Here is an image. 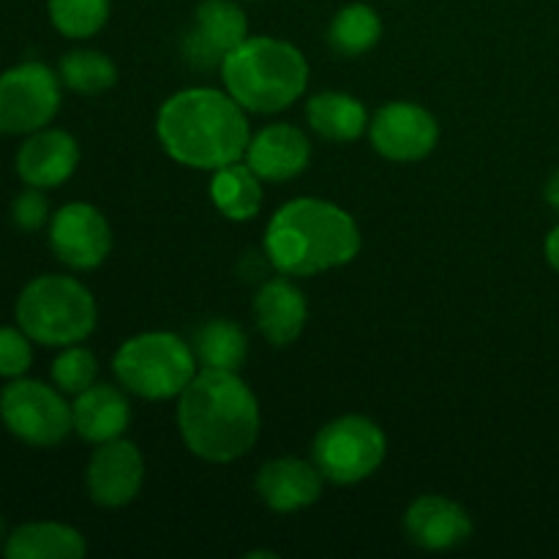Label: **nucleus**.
<instances>
[{
    "mask_svg": "<svg viewBox=\"0 0 559 559\" xmlns=\"http://www.w3.org/2000/svg\"><path fill=\"white\" fill-rule=\"evenodd\" d=\"M260 402L238 371L200 369L178 396L180 437L202 462L246 456L260 440Z\"/></svg>",
    "mask_w": 559,
    "mask_h": 559,
    "instance_id": "1",
    "label": "nucleus"
},
{
    "mask_svg": "<svg viewBox=\"0 0 559 559\" xmlns=\"http://www.w3.org/2000/svg\"><path fill=\"white\" fill-rule=\"evenodd\" d=\"M156 136L173 162L213 173L246 156L251 129L246 109L227 91L186 87L162 104Z\"/></svg>",
    "mask_w": 559,
    "mask_h": 559,
    "instance_id": "2",
    "label": "nucleus"
},
{
    "mask_svg": "<svg viewBox=\"0 0 559 559\" xmlns=\"http://www.w3.org/2000/svg\"><path fill=\"white\" fill-rule=\"evenodd\" d=\"M358 222L336 202L298 197L278 207L265 227V257L284 276H317L358 257Z\"/></svg>",
    "mask_w": 559,
    "mask_h": 559,
    "instance_id": "3",
    "label": "nucleus"
},
{
    "mask_svg": "<svg viewBox=\"0 0 559 559\" xmlns=\"http://www.w3.org/2000/svg\"><path fill=\"white\" fill-rule=\"evenodd\" d=\"M229 96L257 115L289 109L309 85V63L295 44L273 36H249L222 63Z\"/></svg>",
    "mask_w": 559,
    "mask_h": 559,
    "instance_id": "4",
    "label": "nucleus"
},
{
    "mask_svg": "<svg viewBox=\"0 0 559 559\" xmlns=\"http://www.w3.org/2000/svg\"><path fill=\"white\" fill-rule=\"evenodd\" d=\"M16 325L41 347L82 344L98 322V306L91 289L74 276L44 273L27 282L14 304Z\"/></svg>",
    "mask_w": 559,
    "mask_h": 559,
    "instance_id": "5",
    "label": "nucleus"
},
{
    "mask_svg": "<svg viewBox=\"0 0 559 559\" xmlns=\"http://www.w3.org/2000/svg\"><path fill=\"white\" fill-rule=\"evenodd\" d=\"M194 347L167 331H147L131 336L118 347L112 371L120 388L147 402L178 399L197 377Z\"/></svg>",
    "mask_w": 559,
    "mask_h": 559,
    "instance_id": "6",
    "label": "nucleus"
},
{
    "mask_svg": "<svg viewBox=\"0 0 559 559\" xmlns=\"http://www.w3.org/2000/svg\"><path fill=\"white\" fill-rule=\"evenodd\" d=\"M388 456V437L366 415H342L322 426L311 445V462L328 484L355 486L371 478Z\"/></svg>",
    "mask_w": 559,
    "mask_h": 559,
    "instance_id": "7",
    "label": "nucleus"
},
{
    "mask_svg": "<svg viewBox=\"0 0 559 559\" xmlns=\"http://www.w3.org/2000/svg\"><path fill=\"white\" fill-rule=\"evenodd\" d=\"M66 393L41 380H5L0 391V424L31 448H58L74 431V415Z\"/></svg>",
    "mask_w": 559,
    "mask_h": 559,
    "instance_id": "8",
    "label": "nucleus"
},
{
    "mask_svg": "<svg viewBox=\"0 0 559 559\" xmlns=\"http://www.w3.org/2000/svg\"><path fill=\"white\" fill-rule=\"evenodd\" d=\"M58 71L38 60H25L0 74V134L27 136L47 129L60 112Z\"/></svg>",
    "mask_w": 559,
    "mask_h": 559,
    "instance_id": "9",
    "label": "nucleus"
},
{
    "mask_svg": "<svg viewBox=\"0 0 559 559\" xmlns=\"http://www.w3.org/2000/svg\"><path fill=\"white\" fill-rule=\"evenodd\" d=\"M49 249L71 271H93L112 251L107 216L91 202H66L49 218Z\"/></svg>",
    "mask_w": 559,
    "mask_h": 559,
    "instance_id": "10",
    "label": "nucleus"
},
{
    "mask_svg": "<svg viewBox=\"0 0 559 559\" xmlns=\"http://www.w3.org/2000/svg\"><path fill=\"white\" fill-rule=\"evenodd\" d=\"M369 140L371 147L388 162H420L440 142V123L420 104L391 102L377 109L369 120Z\"/></svg>",
    "mask_w": 559,
    "mask_h": 559,
    "instance_id": "11",
    "label": "nucleus"
},
{
    "mask_svg": "<svg viewBox=\"0 0 559 559\" xmlns=\"http://www.w3.org/2000/svg\"><path fill=\"white\" fill-rule=\"evenodd\" d=\"M249 38L246 11L233 0H202L197 5L194 27L183 36V58L191 69H222L224 58Z\"/></svg>",
    "mask_w": 559,
    "mask_h": 559,
    "instance_id": "12",
    "label": "nucleus"
},
{
    "mask_svg": "<svg viewBox=\"0 0 559 559\" xmlns=\"http://www.w3.org/2000/svg\"><path fill=\"white\" fill-rule=\"evenodd\" d=\"M145 484V459L129 440L102 442L85 467L87 497L98 508H126L140 497Z\"/></svg>",
    "mask_w": 559,
    "mask_h": 559,
    "instance_id": "13",
    "label": "nucleus"
},
{
    "mask_svg": "<svg viewBox=\"0 0 559 559\" xmlns=\"http://www.w3.org/2000/svg\"><path fill=\"white\" fill-rule=\"evenodd\" d=\"M16 175L33 189H58L80 167V142L63 129H38L25 136L14 158Z\"/></svg>",
    "mask_w": 559,
    "mask_h": 559,
    "instance_id": "14",
    "label": "nucleus"
},
{
    "mask_svg": "<svg viewBox=\"0 0 559 559\" xmlns=\"http://www.w3.org/2000/svg\"><path fill=\"white\" fill-rule=\"evenodd\" d=\"M404 535L424 551H451L467 544L473 519L451 497L420 495L404 511Z\"/></svg>",
    "mask_w": 559,
    "mask_h": 559,
    "instance_id": "15",
    "label": "nucleus"
},
{
    "mask_svg": "<svg viewBox=\"0 0 559 559\" xmlns=\"http://www.w3.org/2000/svg\"><path fill=\"white\" fill-rule=\"evenodd\" d=\"M322 473L314 462H304L298 456L271 459L257 473V497L265 502L267 511L287 513L304 511L314 506L322 495Z\"/></svg>",
    "mask_w": 559,
    "mask_h": 559,
    "instance_id": "16",
    "label": "nucleus"
},
{
    "mask_svg": "<svg viewBox=\"0 0 559 559\" xmlns=\"http://www.w3.org/2000/svg\"><path fill=\"white\" fill-rule=\"evenodd\" d=\"M311 162V142L293 123H271L257 131L246 147V164L267 183H284L306 173Z\"/></svg>",
    "mask_w": 559,
    "mask_h": 559,
    "instance_id": "17",
    "label": "nucleus"
},
{
    "mask_svg": "<svg viewBox=\"0 0 559 559\" xmlns=\"http://www.w3.org/2000/svg\"><path fill=\"white\" fill-rule=\"evenodd\" d=\"M254 320L271 347H289L309 320L306 295L289 276L267 278L254 295Z\"/></svg>",
    "mask_w": 559,
    "mask_h": 559,
    "instance_id": "18",
    "label": "nucleus"
},
{
    "mask_svg": "<svg viewBox=\"0 0 559 559\" xmlns=\"http://www.w3.org/2000/svg\"><path fill=\"white\" fill-rule=\"evenodd\" d=\"M74 415V431L91 445L120 440L131 424V404L120 388L96 382L71 404Z\"/></svg>",
    "mask_w": 559,
    "mask_h": 559,
    "instance_id": "19",
    "label": "nucleus"
},
{
    "mask_svg": "<svg viewBox=\"0 0 559 559\" xmlns=\"http://www.w3.org/2000/svg\"><path fill=\"white\" fill-rule=\"evenodd\" d=\"M9 559H82L85 535L63 522H27L11 530L3 540Z\"/></svg>",
    "mask_w": 559,
    "mask_h": 559,
    "instance_id": "20",
    "label": "nucleus"
},
{
    "mask_svg": "<svg viewBox=\"0 0 559 559\" xmlns=\"http://www.w3.org/2000/svg\"><path fill=\"white\" fill-rule=\"evenodd\" d=\"M306 120L317 136L338 142V145L360 140L369 131V112H366L364 102L342 91H325L311 96L306 104Z\"/></svg>",
    "mask_w": 559,
    "mask_h": 559,
    "instance_id": "21",
    "label": "nucleus"
},
{
    "mask_svg": "<svg viewBox=\"0 0 559 559\" xmlns=\"http://www.w3.org/2000/svg\"><path fill=\"white\" fill-rule=\"evenodd\" d=\"M211 200L229 222H249L262 207V180L249 164L233 162L213 169Z\"/></svg>",
    "mask_w": 559,
    "mask_h": 559,
    "instance_id": "22",
    "label": "nucleus"
},
{
    "mask_svg": "<svg viewBox=\"0 0 559 559\" xmlns=\"http://www.w3.org/2000/svg\"><path fill=\"white\" fill-rule=\"evenodd\" d=\"M194 355L202 369L240 371L249 358V338L233 320H207L194 333Z\"/></svg>",
    "mask_w": 559,
    "mask_h": 559,
    "instance_id": "23",
    "label": "nucleus"
},
{
    "mask_svg": "<svg viewBox=\"0 0 559 559\" xmlns=\"http://www.w3.org/2000/svg\"><path fill=\"white\" fill-rule=\"evenodd\" d=\"M382 36V20L371 5L349 3L333 16L328 27V44L342 58H358L377 47Z\"/></svg>",
    "mask_w": 559,
    "mask_h": 559,
    "instance_id": "24",
    "label": "nucleus"
},
{
    "mask_svg": "<svg viewBox=\"0 0 559 559\" xmlns=\"http://www.w3.org/2000/svg\"><path fill=\"white\" fill-rule=\"evenodd\" d=\"M58 76L63 87L82 93V96H98L115 87L118 82V66L109 55L98 49H71L60 58Z\"/></svg>",
    "mask_w": 559,
    "mask_h": 559,
    "instance_id": "25",
    "label": "nucleus"
},
{
    "mask_svg": "<svg viewBox=\"0 0 559 559\" xmlns=\"http://www.w3.org/2000/svg\"><path fill=\"white\" fill-rule=\"evenodd\" d=\"M49 22L66 38H91L107 25L109 0H49Z\"/></svg>",
    "mask_w": 559,
    "mask_h": 559,
    "instance_id": "26",
    "label": "nucleus"
},
{
    "mask_svg": "<svg viewBox=\"0 0 559 559\" xmlns=\"http://www.w3.org/2000/svg\"><path fill=\"white\" fill-rule=\"evenodd\" d=\"M49 374H52V382L58 391H63L66 396H80L82 391L96 385L98 360L82 344H71V347L60 349L58 358L52 360V371Z\"/></svg>",
    "mask_w": 559,
    "mask_h": 559,
    "instance_id": "27",
    "label": "nucleus"
},
{
    "mask_svg": "<svg viewBox=\"0 0 559 559\" xmlns=\"http://www.w3.org/2000/svg\"><path fill=\"white\" fill-rule=\"evenodd\" d=\"M33 366V338L20 325L0 328V377L16 380Z\"/></svg>",
    "mask_w": 559,
    "mask_h": 559,
    "instance_id": "28",
    "label": "nucleus"
},
{
    "mask_svg": "<svg viewBox=\"0 0 559 559\" xmlns=\"http://www.w3.org/2000/svg\"><path fill=\"white\" fill-rule=\"evenodd\" d=\"M49 218H52V213H49V200L44 189L27 186L11 202V222L22 233H38V229L49 227Z\"/></svg>",
    "mask_w": 559,
    "mask_h": 559,
    "instance_id": "29",
    "label": "nucleus"
},
{
    "mask_svg": "<svg viewBox=\"0 0 559 559\" xmlns=\"http://www.w3.org/2000/svg\"><path fill=\"white\" fill-rule=\"evenodd\" d=\"M546 260H549V265L559 273V224L551 229L549 238H546Z\"/></svg>",
    "mask_w": 559,
    "mask_h": 559,
    "instance_id": "30",
    "label": "nucleus"
},
{
    "mask_svg": "<svg viewBox=\"0 0 559 559\" xmlns=\"http://www.w3.org/2000/svg\"><path fill=\"white\" fill-rule=\"evenodd\" d=\"M546 200H549V205L559 211V169L555 175L549 178V183H546Z\"/></svg>",
    "mask_w": 559,
    "mask_h": 559,
    "instance_id": "31",
    "label": "nucleus"
},
{
    "mask_svg": "<svg viewBox=\"0 0 559 559\" xmlns=\"http://www.w3.org/2000/svg\"><path fill=\"white\" fill-rule=\"evenodd\" d=\"M254 557H271V559H276V555H273V551H249V555H246V559H254Z\"/></svg>",
    "mask_w": 559,
    "mask_h": 559,
    "instance_id": "32",
    "label": "nucleus"
},
{
    "mask_svg": "<svg viewBox=\"0 0 559 559\" xmlns=\"http://www.w3.org/2000/svg\"><path fill=\"white\" fill-rule=\"evenodd\" d=\"M5 535H9V533H3V519H0V538L5 540Z\"/></svg>",
    "mask_w": 559,
    "mask_h": 559,
    "instance_id": "33",
    "label": "nucleus"
}]
</instances>
